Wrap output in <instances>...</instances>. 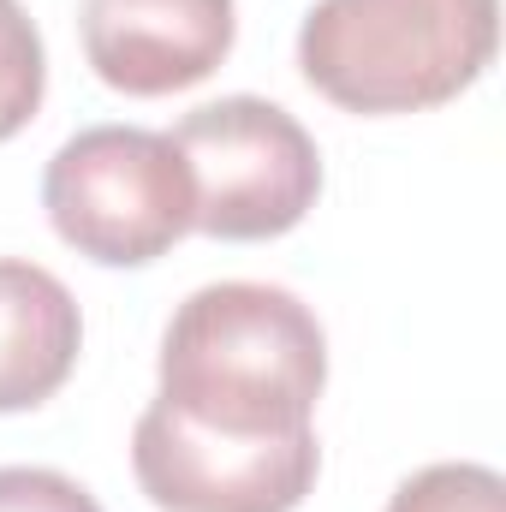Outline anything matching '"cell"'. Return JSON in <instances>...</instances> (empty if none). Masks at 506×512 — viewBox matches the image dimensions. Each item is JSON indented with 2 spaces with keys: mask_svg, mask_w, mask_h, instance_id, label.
<instances>
[{
  "mask_svg": "<svg viewBox=\"0 0 506 512\" xmlns=\"http://www.w3.org/2000/svg\"><path fill=\"white\" fill-rule=\"evenodd\" d=\"M42 209L78 256L143 268L191 233V173L167 131L90 126L54 149Z\"/></svg>",
  "mask_w": 506,
  "mask_h": 512,
  "instance_id": "cell-3",
  "label": "cell"
},
{
  "mask_svg": "<svg viewBox=\"0 0 506 512\" xmlns=\"http://www.w3.org/2000/svg\"><path fill=\"white\" fill-rule=\"evenodd\" d=\"M328 382L310 304L268 280L197 286L161 334V405L209 435H304Z\"/></svg>",
  "mask_w": 506,
  "mask_h": 512,
  "instance_id": "cell-1",
  "label": "cell"
},
{
  "mask_svg": "<svg viewBox=\"0 0 506 512\" xmlns=\"http://www.w3.org/2000/svg\"><path fill=\"white\" fill-rule=\"evenodd\" d=\"M48 90V60H42V30L18 0H0V143L36 120Z\"/></svg>",
  "mask_w": 506,
  "mask_h": 512,
  "instance_id": "cell-8",
  "label": "cell"
},
{
  "mask_svg": "<svg viewBox=\"0 0 506 512\" xmlns=\"http://www.w3.org/2000/svg\"><path fill=\"white\" fill-rule=\"evenodd\" d=\"M387 512H506V483H501V471L471 465V459L423 465V471H411L393 489Z\"/></svg>",
  "mask_w": 506,
  "mask_h": 512,
  "instance_id": "cell-9",
  "label": "cell"
},
{
  "mask_svg": "<svg viewBox=\"0 0 506 512\" xmlns=\"http://www.w3.org/2000/svg\"><path fill=\"white\" fill-rule=\"evenodd\" d=\"M0 512H102L84 483L48 465H0Z\"/></svg>",
  "mask_w": 506,
  "mask_h": 512,
  "instance_id": "cell-10",
  "label": "cell"
},
{
  "mask_svg": "<svg viewBox=\"0 0 506 512\" xmlns=\"http://www.w3.org/2000/svg\"><path fill=\"white\" fill-rule=\"evenodd\" d=\"M191 173V227L209 239H280L292 233L322 191L316 137L280 102L221 96L191 108L167 131Z\"/></svg>",
  "mask_w": 506,
  "mask_h": 512,
  "instance_id": "cell-4",
  "label": "cell"
},
{
  "mask_svg": "<svg viewBox=\"0 0 506 512\" xmlns=\"http://www.w3.org/2000/svg\"><path fill=\"white\" fill-rule=\"evenodd\" d=\"M84 60L108 90L173 96L233 54V0H84Z\"/></svg>",
  "mask_w": 506,
  "mask_h": 512,
  "instance_id": "cell-6",
  "label": "cell"
},
{
  "mask_svg": "<svg viewBox=\"0 0 506 512\" xmlns=\"http://www.w3.org/2000/svg\"><path fill=\"white\" fill-rule=\"evenodd\" d=\"M84 346L78 298L60 274L0 256V411H30L54 399Z\"/></svg>",
  "mask_w": 506,
  "mask_h": 512,
  "instance_id": "cell-7",
  "label": "cell"
},
{
  "mask_svg": "<svg viewBox=\"0 0 506 512\" xmlns=\"http://www.w3.org/2000/svg\"><path fill=\"white\" fill-rule=\"evenodd\" d=\"M501 48V0H316L304 84L346 114H423L471 90Z\"/></svg>",
  "mask_w": 506,
  "mask_h": 512,
  "instance_id": "cell-2",
  "label": "cell"
},
{
  "mask_svg": "<svg viewBox=\"0 0 506 512\" xmlns=\"http://www.w3.org/2000/svg\"><path fill=\"white\" fill-rule=\"evenodd\" d=\"M131 471L161 512H292L316 489L322 447L304 435H209L161 405L131 429Z\"/></svg>",
  "mask_w": 506,
  "mask_h": 512,
  "instance_id": "cell-5",
  "label": "cell"
}]
</instances>
